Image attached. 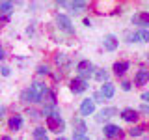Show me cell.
<instances>
[{"label":"cell","instance_id":"obj_1","mask_svg":"<svg viewBox=\"0 0 149 140\" xmlns=\"http://www.w3.org/2000/svg\"><path fill=\"white\" fill-rule=\"evenodd\" d=\"M45 93H47V86L45 84H41V82H34L30 86V90H26V92H22V99H24L26 103L30 101V103H37V101H41L45 97Z\"/></svg>","mask_w":149,"mask_h":140},{"label":"cell","instance_id":"obj_2","mask_svg":"<svg viewBox=\"0 0 149 140\" xmlns=\"http://www.w3.org/2000/svg\"><path fill=\"white\" fill-rule=\"evenodd\" d=\"M47 125H49V129H50V131H56V133H62L63 127H65L62 116H60L56 110H54V112H50V116H47Z\"/></svg>","mask_w":149,"mask_h":140},{"label":"cell","instance_id":"obj_3","mask_svg":"<svg viewBox=\"0 0 149 140\" xmlns=\"http://www.w3.org/2000/svg\"><path fill=\"white\" fill-rule=\"evenodd\" d=\"M56 22H58V26L62 28L63 32H67V34L73 32V22H71V19H69L67 15H58L56 17Z\"/></svg>","mask_w":149,"mask_h":140},{"label":"cell","instance_id":"obj_4","mask_svg":"<svg viewBox=\"0 0 149 140\" xmlns=\"http://www.w3.org/2000/svg\"><path fill=\"white\" fill-rule=\"evenodd\" d=\"M95 112V101L93 99H84L82 105H80V114L82 116H90Z\"/></svg>","mask_w":149,"mask_h":140},{"label":"cell","instance_id":"obj_5","mask_svg":"<svg viewBox=\"0 0 149 140\" xmlns=\"http://www.w3.org/2000/svg\"><path fill=\"white\" fill-rule=\"evenodd\" d=\"M77 71L80 73V77H90L91 71H93V65L88 62V60H82V62L77 65Z\"/></svg>","mask_w":149,"mask_h":140},{"label":"cell","instance_id":"obj_6","mask_svg":"<svg viewBox=\"0 0 149 140\" xmlns=\"http://www.w3.org/2000/svg\"><path fill=\"white\" fill-rule=\"evenodd\" d=\"M86 80L84 78H74V80H71V92L73 93H82L84 90H86Z\"/></svg>","mask_w":149,"mask_h":140},{"label":"cell","instance_id":"obj_7","mask_svg":"<svg viewBox=\"0 0 149 140\" xmlns=\"http://www.w3.org/2000/svg\"><path fill=\"white\" fill-rule=\"evenodd\" d=\"M118 114V110L114 108V106H110V108H102L99 112V116H97V121H104V120H110L112 116Z\"/></svg>","mask_w":149,"mask_h":140},{"label":"cell","instance_id":"obj_8","mask_svg":"<svg viewBox=\"0 0 149 140\" xmlns=\"http://www.w3.org/2000/svg\"><path fill=\"white\" fill-rule=\"evenodd\" d=\"M11 9H13V4L11 2H2V4H0V19H2V21H8Z\"/></svg>","mask_w":149,"mask_h":140},{"label":"cell","instance_id":"obj_9","mask_svg":"<svg viewBox=\"0 0 149 140\" xmlns=\"http://www.w3.org/2000/svg\"><path fill=\"white\" fill-rule=\"evenodd\" d=\"M121 134V129L118 125H104V136L106 138H116Z\"/></svg>","mask_w":149,"mask_h":140},{"label":"cell","instance_id":"obj_10","mask_svg":"<svg viewBox=\"0 0 149 140\" xmlns=\"http://www.w3.org/2000/svg\"><path fill=\"white\" fill-rule=\"evenodd\" d=\"M132 41H140V43H149V30H138L134 36H130Z\"/></svg>","mask_w":149,"mask_h":140},{"label":"cell","instance_id":"obj_11","mask_svg":"<svg viewBox=\"0 0 149 140\" xmlns=\"http://www.w3.org/2000/svg\"><path fill=\"white\" fill-rule=\"evenodd\" d=\"M132 22L138 26H149V13H138V15H134Z\"/></svg>","mask_w":149,"mask_h":140},{"label":"cell","instance_id":"obj_12","mask_svg":"<svg viewBox=\"0 0 149 140\" xmlns=\"http://www.w3.org/2000/svg\"><path fill=\"white\" fill-rule=\"evenodd\" d=\"M104 49L106 50H116V49H118V37L112 36V34L106 36L104 37Z\"/></svg>","mask_w":149,"mask_h":140},{"label":"cell","instance_id":"obj_13","mask_svg":"<svg viewBox=\"0 0 149 140\" xmlns=\"http://www.w3.org/2000/svg\"><path fill=\"white\" fill-rule=\"evenodd\" d=\"M121 118H123L125 121H130V123H132V121L138 120V112L132 110V108H125L123 112H121Z\"/></svg>","mask_w":149,"mask_h":140},{"label":"cell","instance_id":"obj_14","mask_svg":"<svg viewBox=\"0 0 149 140\" xmlns=\"http://www.w3.org/2000/svg\"><path fill=\"white\" fill-rule=\"evenodd\" d=\"M149 80V71H146V69H140V71L136 73V78H134V82L138 84V86H142V84H146Z\"/></svg>","mask_w":149,"mask_h":140},{"label":"cell","instance_id":"obj_15","mask_svg":"<svg viewBox=\"0 0 149 140\" xmlns=\"http://www.w3.org/2000/svg\"><path fill=\"white\" fill-rule=\"evenodd\" d=\"M129 69V62H116L114 64V73L121 77V75H125V71Z\"/></svg>","mask_w":149,"mask_h":140},{"label":"cell","instance_id":"obj_16","mask_svg":"<svg viewBox=\"0 0 149 140\" xmlns=\"http://www.w3.org/2000/svg\"><path fill=\"white\" fill-rule=\"evenodd\" d=\"M21 127H22V118H21V116H11V118H9V129L17 131Z\"/></svg>","mask_w":149,"mask_h":140},{"label":"cell","instance_id":"obj_17","mask_svg":"<svg viewBox=\"0 0 149 140\" xmlns=\"http://www.w3.org/2000/svg\"><path fill=\"white\" fill-rule=\"evenodd\" d=\"M114 92H116L114 84H112V82H104V86H102V90H101V95L102 97H112Z\"/></svg>","mask_w":149,"mask_h":140},{"label":"cell","instance_id":"obj_18","mask_svg":"<svg viewBox=\"0 0 149 140\" xmlns=\"http://www.w3.org/2000/svg\"><path fill=\"white\" fill-rule=\"evenodd\" d=\"M34 138L36 140H49V136H47V131L43 127H37L34 131Z\"/></svg>","mask_w":149,"mask_h":140},{"label":"cell","instance_id":"obj_19","mask_svg":"<svg viewBox=\"0 0 149 140\" xmlns=\"http://www.w3.org/2000/svg\"><path fill=\"white\" fill-rule=\"evenodd\" d=\"M95 78L99 82H108V73H106L104 69H99V71L95 73Z\"/></svg>","mask_w":149,"mask_h":140},{"label":"cell","instance_id":"obj_20","mask_svg":"<svg viewBox=\"0 0 149 140\" xmlns=\"http://www.w3.org/2000/svg\"><path fill=\"white\" fill-rule=\"evenodd\" d=\"M69 8H73V9H77V11H80V9L86 8V2H82V0H78V2H71V4H69Z\"/></svg>","mask_w":149,"mask_h":140},{"label":"cell","instance_id":"obj_21","mask_svg":"<svg viewBox=\"0 0 149 140\" xmlns=\"http://www.w3.org/2000/svg\"><path fill=\"white\" fill-rule=\"evenodd\" d=\"M142 127H132V129H130L129 131V134H130V136H140V134H142Z\"/></svg>","mask_w":149,"mask_h":140},{"label":"cell","instance_id":"obj_22","mask_svg":"<svg viewBox=\"0 0 149 140\" xmlns=\"http://www.w3.org/2000/svg\"><path fill=\"white\" fill-rule=\"evenodd\" d=\"M37 73L39 75H49V65H39V67H37Z\"/></svg>","mask_w":149,"mask_h":140},{"label":"cell","instance_id":"obj_23","mask_svg":"<svg viewBox=\"0 0 149 140\" xmlns=\"http://www.w3.org/2000/svg\"><path fill=\"white\" fill-rule=\"evenodd\" d=\"M73 140H90V136H86V134H74Z\"/></svg>","mask_w":149,"mask_h":140},{"label":"cell","instance_id":"obj_24","mask_svg":"<svg viewBox=\"0 0 149 140\" xmlns=\"http://www.w3.org/2000/svg\"><path fill=\"white\" fill-rule=\"evenodd\" d=\"M140 110H142L143 114H149V105H142V106H140Z\"/></svg>","mask_w":149,"mask_h":140},{"label":"cell","instance_id":"obj_25","mask_svg":"<svg viewBox=\"0 0 149 140\" xmlns=\"http://www.w3.org/2000/svg\"><path fill=\"white\" fill-rule=\"evenodd\" d=\"M121 88H123L125 92H129L130 90V82H123V84H121Z\"/></svg>","mask_w":149,"mask_h":140},{"label":"cell","instance_id":"obj_26","mask_svg":"<svg viewBox=\"0 0 149 140\" xmlns=\"http://www.w3.org/2000/svg\"><path fill=\"white\" fill-rule=\"evenodd\" d=\"M0 71H2V75H4V77H8V75H9V71H11V69H9V67H2V69H0Z\"/></svg>","mask_w":149,"mask_h":140},{"label":"cell","instance_id":"obj_27","mask_svg":"<svg viewBox=\"0 0 149 140\" xmlns=\"http://www.w3.org/2000/svg\"><path fill=\"white\" fill-rule=\"evenodd\" d=\"M142 99H143V101H149V92H143V93H142Z\"/></svg>","mask_w":149,"mask_h":140},{"label":"cell","instance_id":"obj_28","mask_svg":"<svg viewBox=\"0 0 149 140\" xmlns=\"http://www.w3.org/2000/svg\"><path fill=\"white\" fill-rule=\"evenodd\" d=\"M4 58H6V54H4V49L0 47V60H4Z\"/></svg>","mask_w":149,"mask_h":140},{"label":"cell","instance_id":"obj_29","mask_svg":"<svg viewBox=\"0 0 149 140\" xmlns=\"http://www.w3.org/2000/svg\"><path fill=\"white\" fill-rule=\"evenodd\" d=\"M4 112H6V110H4V106H0V116H2Z\"/></svg>","mask_w":149,"mask_h":140},{"label":"cell","instance_id":"obj_30","mask_svg":"<svg viewBox=\"0 0 149 140\" xmlns=\"http://www.w3.org/2000/svg\"><path fill=\"white\" fill-rule=\"evenodd\" d=\"M2 140H11V138H9V136H4V138H2Z\"/></svg>","mask_w":149,"mask_h":140},{"label":"cell","instance_id":"obj_31","mask_svg":"<svg viewBox=\"0 0 149 140\" xmlns=\"http://www.w3.org/2000/svg\"><path fill=\"white\" fill-rule=\"evenodd\" d=\"M56 140H65V138H56Z\"/></svg>","mask_w":149,"mask_h":140}]
</instances>
